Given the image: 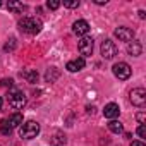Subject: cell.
Listing matches in <instances>:
<instances>
[{"label":"cell","mask_w":146,"mask_h":146,"mask_svg":"<svg viewBox=\"0 0 146 146\" xmlns=\"http://www.w3.org/2000/svg\"><path fill=\"white\" fill-rule=\"evenodd\" d=\"M129 100L134 107H144L146 105V90L144 88H134L129 93Z\"/></svg>","instance_id":"obj_4"},{"label":"cell","mask_w":146,"mask_h":146,"mask_svg":"<svg viewBox=\"0 0 146 146\" xmlns=\"http://www.w3.org/2000/svg\"><path fill=\"white\" fill-rule=\"evenodd\" d=\"M112 70H113V76H115L117 79H120V81L129 79V78H131V74H132L131 65H129V64H125V62H117V64H113Z\"/></svg>","instance_id":"obj_3"},{"label":"cell","mask_w":146,"mask_h":146,"mask_svg":"<svg viewBox=\"0 0 146 146\" xmlns=\"http://www.w3.org/2000/svg\"><path fill=\"white\" fill-rule=\"evenodd\" d=\"M9 105H11L14 110H21V108L26 105V96H24V93L19 91V90L9 93Z\"/></svg>","instance_id":"obj_5"},{"label":"cell","mask_w":146,"mask_h":146,"mask_svg":"<svg viewBox=\"0 0 146 146\" xmlns=\"http://www.w3.org/2000/svg\"><path fill=\"white\" fill-rule=\"evenodd\" d=\"M7 9H9L11 12L19 14V12H23V11L26 9V5H24L23 2H16V0H12V2H9V4H7Z\"/></svg>","instance_id":"obj_16"},{"label":"cell","mask_w":146,"mask_h":146,"mask_svg":"<svg viewBox=\"0 0 146 146\" xmlns=\"http://www.w3.org/2000/svg\"><path fill=\"white\" fill-rule=\"evenodd\" d=\"M108 129H110L113 134H120V132L124 131V127H122V124H120L119 120H110V124H108Z\"/></svg>","instance_id":"obj_18"},{"label":"cell","mask_w":146,"mask_h":146,"mask_svg":"<svg viewBox=\"0 0 146 146\" xmlns=\"http://www.w3.org/2000/svg\"><path fill=\"white\" fill-rule=\"evenodd\" d=\"M14 48H16V38H11V40L4 45V50H5V52H12Z\"/></svg>","instance_id":"obj_21"},{"label":"cell","mask_w":146,"mask_h":146,"mask_svg":"<svg viewBox=\"0 0 146 146\" xmlns=\"http://www.w3.org/2000/svg\"><path fill=\"white\" fill-rule=\"evenodd\" d=\"M131 146H144V143H143V141H132Z\"/></svg>","instance_id":"obj_26"},{"label":"cell","mask_w":146,"mask_h":146,"mask_svg":"<svg viewBox=\"0 0 146 146\" xmlns=\"http://www.w3.org/2000/svg\"><path fill=\"white\" fill-rule=\"evenodd\" d=\"M38 134H40V124L35 120H28V122L21 124V127H19V136L23 139H33Z\"/></svg>","instance_id":"obj_2"},{"label":"cell","mask_w":146,"mask_h":146,"mask_svg":"<svg viewBox=\"0 0 146 146\" xmlns=\"http://www.w3.org/2000/svg\"><path fill=\"white\" fill-rule=\"evenodd\" d=\"M58 76H60V70H58L57 67H50V69L46 70V74H45V79H46L48 83H53V81L58 79Z\"/></svg>","instance_id":"obj_14"},{"label":"cell","mask_w":146,"mask_h":146,"mask_svg":"<svg viewBox=\"0 0 146 146\" xmlns=\"http://www.w3.org/2000/svg\"><path fill=\"white\" fill-rule=\"evenodd\" d=\"M50 143H52L53 146H64V144H65V136H64L62 132H55V136L50 137Z\"/></svg>","instance_id":"obj_17"},{"label":"cell","mask_w":146,"mask_h":146,"mask_svg":"<svg viewBox=\"0 0 146 146\" xmlns=\"http://www.w3.org/2000/svg\"><path fill=\"white\" fill-rule=\"evenodd\" d=\"M119 113H120V108H119L117 103H108V105H105V108H103V115H105L107 119H110V120H115V119L119 117Z\"/></svg>","instance_id":"obj_11"},{"label":"cell","mask_w":146,"mask_h":146,"mask_svg":"<svg viewBox=\"0 0 146 146\" xmlns=\"http://www.w3.org/2000/svg\"><path fill=\"white\" fill-rule=\"evenodd\" d=\"M100 50H102V57L107 58V60H110V58H113L117 55V45L112 40H105L102 43V48Z\"/></svg>","instance_id":"obj_6"},{"label":"cell","mask_w":146,"mask_h":146,"mask_svg":"<svg viewBox=\"0 0 146 146\" xmlns=\"http://www.w3.org/2000/svg\"><path fill=\"white\" fill-rule=\"evenodd\" d=\"M60 4H64V7H67V9H76V7H79V0H64Z\"/></svg>","instance_id":"obj_20"},{"label":"cell","mask_w":146,"mask_h":146,"mask_svg":"<svg viewBox=\"0 0 146 146\" xmlns=\"http://www.w3.org/2000/svg\"><path fill=\"white\" fill-rule=\"evenodd\" d=\"M95 4H98V5H103V4H107V0H96Z\"/></svg>","instance_id":"obj_27"},{"label":"cell","mask_w":146,"mask_h":146,"mask_svg":"<svg viewBox=\"0 0 146 146\" xmlns=\"http://www.w3.org/2000/svg\"><path fill=\"white\" fill-rule=\"evenodd\" d=\"M0 132H2L4 136H9V134L12 132V129L9 127V124H7L5 119H4V120H0Z\"/></svg>","instance_id":"obj_19"},{"label":"cell","mask_w":146,"mask_h":146,"mask_svg":"<svg viewBox=\"0 0 146 146\" xmlns=\"http://www.w3.org/2000/svg\"><path fill=\"white\" fill-rule=\"evenodd\" d=\"M2 103H4V100H2V98H0V108H2Z\"/></svg>","instance_id":"obj_29"},{"label":"cell","mask_w":146,"mask_h":146,"mask_svg":"<svg viewBox=\"0 0 146 146\" xmlns=\"http://www.w3.org/2000/svg\"><path fill=\"white\" fill-rule=\"evenodd\" d=\"M127 53H129L131 57H139V55L143 53V45H141V41H137V40L129 41V43H127Z\"/></svg>","instance_id":"obj_12"},{"label":"cell","mask_w":146,"mask_h":146,"mask_svg":"<svg viewBox=\"0 0 146 146\" xmlns=\"http://www.w3.org/2000/svg\"><path fill=\"white\" fill-rule=\"evenodd\" d=\"M0 7H2V2H0Z\"/></svg>","instance_id":"obj_30"},{"label":"cell","mask_w":146,"mask_h":146,"mask_svg":"<svg viewBox=\"0 0 146 146\" xmlns=\"http://www.w3.org/2000/svg\"><path fill=\"white\" fill-rule=\"evenodd\" d=\"M137 134H139L141 137H146V127H144L143 124H139V127H137Z\"/></svg>","instance_id":"obj_24"},{"label":"cell","mask_w":146,"mask_h":146,"mask_svg":"<svg viewBox=\"0 0 146 146\" xmlns=\"http://www.w3.org/2000/svg\"><path fill=\"white\" fill-rule=\"evenodd\" d=\"M12 79H0V86L2 88H7V86H12Z\"/></svg>","instance_id":"obj_23"},{"label":"cell","mask_w":146,"mask_h":146,"mask_svg":"<svg viewBox=\"0 0 146 146\" xmlns=\"http://www.w3.org/2000/svg\"><path fill=\"white\" fill-rule=\"evenodd\" d=\"M78 48H79V53L83 55V58L90 57L93 53V40L90 36H83L79 40V43H78Z\"/></svg>","instance_id":"obj_7"},{"label":"cell","mask_w":146,"mask_h":146,"mask_svg":"<svg viewBox=\"0 0 146 146\" xmlns=\"http://www.w3.org/2000/svg\"><path fill=\"white\" fill-rule=\"evenodd\" d=\"M136 119H137V122H139V124H143V122H144V119H146V113H144V112H139Z\"/></svg>","instance_id":"obj_25"},{"label":"cell","mask_w":146,"mask_h":146,"mask_svg":"<svg viewBox=\"0 0 146 146\" xmlns=\"http://www.w3.org/2000/svg\"><path fill=\"white\" fill-rule=\"evenodd\" d=\"M7 120V124H9V127L11 129H14V127H19L21 124H23V113H19V112H16V113H12L9 119H5Z\"/></svg>","instance_id":"obj_13"},{"label":"cell","mask_w":146,"mask_h":146,"mask_svg":"<svg viewBox=\"0 0 146 146\" xmlns=\"http://www.w3.org/2000/svg\"><path fill=\"white\" fill-rule=\"evenodd\" d=\"M21 76H23L28 83H31V84H35V83L38 81V72H36V70H23Z\"/></svg>","instance_id":"obj_15"},{"label":"cell","mask_w":146,"mask_h":146,"mask_svg":"<svg viewBox=\"0 0 146 146\" xmlns=\"http://www.w3.org/2000/svg\"><path fill=\"white\" fill-rule=\"evenodd\" d=\"M72 31H74V35H78V36H86L88 31H90V24L84 19H79V21H76L72 24Z\"/></svg>","instance_id":"obj_9"},{"label":"cell","mask_w":146,"mask_h":146,"mask_svg":"<svg viewBox=\"0 0 146 146\" xmlns=\"http://www.w3.org/2000/svg\"><path fill=\"white\" fill-rule=\"evenodd\" d=\"M134 29L132 28H125V26H119L117 29H115V36L120 40V41H132L134 40Z\"/></svg>","instance_id":"obj_8"},{"label":"cell","mask_w":146,"mask_h":146,"mask_svg":"<svg viewBox=\"0 0 146 146\" xmlns=\"http://www.w3.org/2000/svg\"><path fill=\"white\" fill-rule=\"evenodd\" d=\"M41 28H43V24L36 17H23L19 21V29L23 33H28V35H36L41 31Z\"/></svg>","instance_id":"obj_1"},{"label":"cell","mask_w":146,"mask_h":146,"mask_svg":"<svg viewBox=\"0 0 146 146\" xmlns=\"http://www.w3.org/2000/svg\"><path fill=\"white\" fill-rule=\"evenodd\" d=\"M84 65H86L84 58H83V57H79V58H74V60H69V62H67V65H65V69H67L69 72H79V70H83V69H84Z\"/></svg>","instance_id":"obj_10"},{"label":"cell","mask_w":146,"mask_h":146,"mask_svg":"<svg viewBox=\"0 0 146 146\" xmlns=\"http://www.w3.org/2000/svg\"><path fill=\"white\" fill-rule=\"evenodd\" d=\"M137 14H139V17H141V19H144V17H146V14H144V11H139Z\"/></svg>","instance_id":"obj_28"},{"label":"cell","mask_w":146,"mask_h":146,"mask_svg":"<svg viewBox=\"0 0 146 146\" xmlns=\"http://www.w3.org/2000/svg\"><path fill=\"white\" fill-rule=\"evenodd\" d=\"M62 4L58 2V0H48V2H46V7L48 9H52V11H55V9H58Z\"/></svg>","instance_id":"obj_22"}]
</instances>
